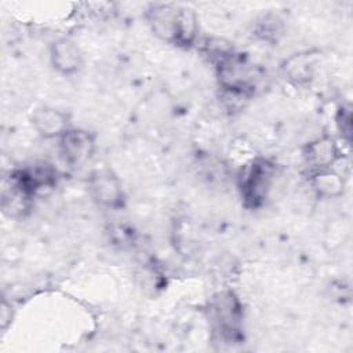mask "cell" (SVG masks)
Wrapping results in <instances>:
<instances>
[{
  "instance_id": "30bf717a",
  "label": "cell",
  "mask_w": 353,
  "mask_h": 353,
  "mask_svg": "<svg viewBox=\"0 0 353 353\" xmlns=\"http://www.w3.org/2000/svg\"><path fill=\"white\" fill-rule=\"evenodd\" d=\"M316 68V55L312 51H301L290 55L281 65L285 79L295 85H306L312 81Z\"/></svg>"
},
{
  "instance_id": "277c9868",
  "label": "cell",
  "mask_w": 353,
  "mask_h": 353,
  "mask_svg": "<svg viewBox=\"0 0 353 353\" xmlns=\"http://www.w3.org/2000/svg\"><path fill=\"white\" fill-rule=\"evenodd\" d=\"M88 192L99 205L120 210L125 204V193L119 176L109 168H99L88 178Z\"/></svg>"
},
{
  "instance_id": "7a4b0ae2",
  "label": "cell",
  "mask_w": 353,
  "mask_h": 353,
  "mask_svg": "<svg viewBox=\"0 0 353 353\" xmlns=\"http://www.w3.org/2000/svg\"><path fill=\"white\" fill-rule=\"evenodd\" d=\"M208 319L222 342L239 343L243 341L244 312L239 296L233 291H219L210 299Z\"/></svg>"
},
{
  "instance_id": "ba28073f",
  "label": "cell",
  "mask_w": 353,
  "mask_h": 353,
  "mask_svg": "<svg viewBox=\"0 0 353 353\" xmlns=\"http://www.w3.org/2000/svg\"><path fill=\"white\" fill-rule=\"evenodd\" d=\"M50 62L58 73L70 76L81 69L84 59L83 52L73 40L61 37L50 46Z\"/></svg>"
},
{
  "instance_id": "8992f818",
  "label": "cell",
  "mask_w": 353,
  "mask_h": 353,
  "mask_svg": "<svg viewBox=\"0 0 353 353\" xmlns=\"http://www.w3.org/2000/svg\"><path fill=\"white\" fill-rule=\"evenodd\" d=\"M34 194L11 171L1 183V210L10 218H23L32 210Z\"/></svg>"
},
{
  "instance_id": "9c48e42d",
  "label": "cell",
  "mask_w": 353,
  "mask_h": 353,
  "mask_svg": "<svg viewBox=\"0 0 353 353\" xmlns=\"http://www.w3.org/2000/svg\"><path fill=\"white\" fill-rule=\"evenodd\" d=\"M302 157L310 171L332 168L341 157L339 148L331 137H321L310 141L302 150Z\"/></svg>"
},
{
  "instance_id": "5b68a950",
  "label": "cell",
  "mask_w": 353,
  "mask_h": 353,
  "mask_svg": "<svg viewBox=\"0 0 353 353\" xmlns=\"http://www.w3.org/2000/svg\"><path fill=\"white\" fill-rule=\"evenodd\" d=\"M95 135L83 128H69L59 138L62 160L73 168L84 165L95 152Z\"/></svg>"
},
{
  "instance_id": "8fae6325",
  "label": "cell",
  "mask_w": 353,
  "mask_h": 353,
  "mask_svg": "<svg viewBox=\"0 0 353 353\" xmlns=\"http://www.w3.org/2000/svg\"><path fill=\"white\" fill-rule=\"evenodd\" d=\"M309 183L320 199H336L345 190V181L339 172L332 168L310 171Z\"/></svg>"
},
{
  "instance_id": "6da1fadb",
  "label": "cell",
  "mask_w": 353,
  "mask_h": 353,
  "mask_svg": "<svg viewBox=\"0 0 353 353\" xmlns=\"http://www.w3.org/2000/svg\"><path fill=\"white\" fill-rule=\"evenodd\" d=\"M145 19L156 37L176 47L193 46L199 34L196 12L181 4H150Z\"/></svg>"
},
{
  "instance_id": "52a82bcc",
  "label": "cell",
  "mask_w": 353,
  "mask_h": 353,
  "mask_svg": "<svg viewBox=\"0 0 353 353\" xmlns=\"http://www.w3.org/2000/svg\"><path fill=\"white\" fill-rule=\"evenodd\" d=\"M30 121L36 132L47 139H59L69 128H72L69 114L52 106H40L34 109Z\"/></svg>"
},
{
  "instance_id": "4fadbf2b",
  "label": "cell",
  "mask_w": 353,
  "mask_h": 353,
  "mask_svg": "<svg viewBox=\"0 0 353 353\" xmlns=\"http://www.w3.org/2000/svg\"><path fill=\"white\" fill-rule=\"evenodd\" d=\"M11 305L7 303L6 301L1 302V306H0V327L1 330H6L10 324H11Z\"/></svg>"
},
{
  "instance_id": "3957f363",
  "label": "cell",
  "mask_w": 353,
  "mask_h": 353,
  "mask_svg": "<svg viewBox=\"0 0 353 353\" xmlns=\"http://www.w3.org/2000/svg\"><path fill=\"white\" fill-rule=\"evenodd\" d=\"M276 176V165L265 159L255 157L241 167L237 176V186L243 205L248 210H258L265 205Z\"/></svg>"
},
{
  "instance_id": "7c38bea8",
  "label": "cell",
  "mask_w": 353,
  "mask_h": 353,
  "mask_svg": "<svg viewBox=\"0 0 353 353\" xmlns=\"http://www.w3.org/2000/svg\"><path fill=\"white\" fill-rule=\"evenodd\" d=\"M336 127L341 137L349 143L352 138V109L350 106H341L336 112Z\"/></svg>"
}]
</instances>
